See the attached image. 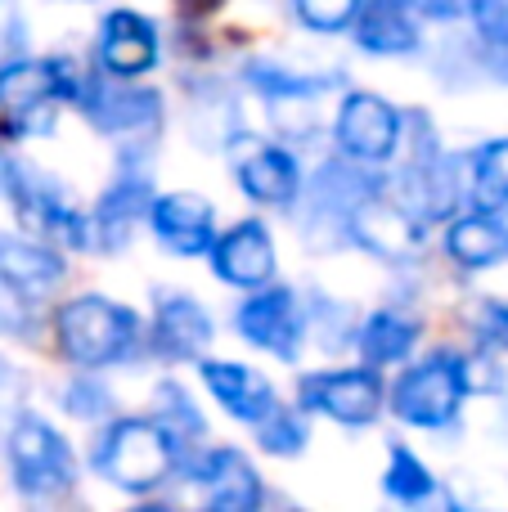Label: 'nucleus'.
<instances>
[{"label": "nucleus", "mask_w": 508, "mask_h": 512, "mask_svg": "<svg viewBox=\"0 0 508 512\" xmlns=\"http://www.w3.org/2000/svg\"><path fill=\"white\" fill-rule=\"evenodd\" d=\"M9 135H50L54 131V99H36L27 108H14L5 122Z\"/></svg>", "instance_id": "nucleus-31"}, {"label": "nucleus", "mask_w": 508, "mask_h": 512, "mask_svg": "<svg viewBox=\"0 0 508 512\" xmlns=\"http://www.w3.org/2000/svg\"><path fill=\"white\" fill-rule=\"evenodd\" d=\"M297 5V18L315 32H342V27L356 23V9L360 0H293Z\"/></svg>", "instance_id": "nucleus-28"}, {"label": "nucleus", "mask_w": 508, "mask_h": 512, "mask_svg": "<svg viewBox=\"0 0 508 512\" xmlns=\"http://www.w3.org/2000/svg\"><path fill=\"white\" fill-rule=\"evenodd\" d=\"M234 324H239L243 342H252L257 351L279 355V360H297V351H302L306 319H302L293 288H266V283L252 288V297L239 306Z\"/></svg>", "instance_id": "nucleus-8"}, {"label": "nucleus", "mask_w": 508, "mask_h": 512, "mask_svg": "<svg viewBox=\"0 0 508 512\" xmlns=\"http://www.w3.org/2000/svg\"><path fill=\"white\" fill-rule=\"evenodd\" d=\"M468 167H473V207H486V212L508 207V135L482 144Z\"/></svg>", "instance_id": "nucleus-23"}, {"label": "nucleus", "mask_w": 508, "mask_h": 512, "mask_svg": "<svg viewBox=\"0 0 508 512\" xmlns=\"http://www.w3.org/2000/svg\"><path fill=\"white\" fill-rule=\"evenodd\" d=\"M360 355H365V364H374V369H383V364H396L405 360V355L414 351V342H419V324L405 315H396V310H374V315L360 324Z\"/></svg>", "instance_id": "nucleus-21"}, {"label": "nucleus", "mask_w": 508, "mask_h": 512, "mask_svg": "<svg viewBox=\"0 0 508 512\" xmlns=\"http://www.w3.org/2000/svg\"><path fill=\"white\" fill-rule=\"evenodd\" d=\"M36 99H54V68L50 59H14L0 68V108H27Z\"/></svg>", "instance_id": "nucleus-24"}, {"label": "nucleus", "mask_w": 508, "mask_h": 512, "mask_svg": "<svg viewBox=\"0 0 508 512\" xmlns=\"http://www.w3.org/2000/svg\"><path fill=\"white\" fill-rule=\"evenodd\" d=\"M176 5H180V14L185 18H207V14H216L225 0H176Z\"/></svg>", "instance_id": "nucleus-36"}, {"label": "nucleus", "mask_w": 508, "mask_h": 512, "mask_svg": "<svg viewBox=\"0 0 508 512\" xmlns=\"http://www.w3.org/2000/svg\"><path fill=\"white\" fill-rule=\"evenodd\" d=\"M194 477L203 481L207 504L216 512H252L261 504V477L248 463V454L234 450V445H221L212 450L203 463L194 468Z\"/></svg>", "instance_id": "nucleus-16"}, {"label": "nucleus", "mask_w": 508, "mask_h": 512, "mask_svg": "<svg viewBox=\"0 0 508 512\" xmlns=\"http://www.w3.org/2000/svg\"><path fill=\"white\" fill-rule=\"evenodd\" d=\"M0 333L9 337H27L32 333V301H27V288L0 279Z\"/></svg>", "instance_id": "nucleus-30"}, {"label": "nucleus", "mask_w": 508, "mask_h": 512, "mask_svg": "<svg viewBox=\"0 0 508 512\" xmlns=\"http://www.w3.org/2000/svg\"><path fill=\"white\" fill-rule=\"evenodd\" d=\"M54 333H59V351L77 369H108V364L126 360L131 346L140 342V319L135 310L90 292V297L63 301L54 315Z\"/></svg>", "instance_id": "nucleus-2"}, {"label": "nucleus", "mask_w": 508, "mask_h": 512, "mask_svg": "<svg viewBox=\"0 0 508 512\" xmlns=\"http://www.w3.org/2000/svg\"><path fill=\"white\" fill-rule=\"evenodd\" d=\"M180 468V445L158 418H117L95 445V472L126 495H149Z\"/></svg>", "instance_id": "nucleus-1"}, {"label": "nucleus", "mask_w": 508, "mask_h": 512, "mask_svg": "<svg viewBox=\"0 0 508 512\" xmlns=\"http://www.w3.org/2000/svg\"><path fill=\"white\" fill-rule=\"evenodd\" d=\"M149 203H153V180L144 176V171H122V176L108 185V194L99 198L90 230H99L104 248H126L135 225L149 216Z\"/></svg>", "instance_id": "nucleus-19"}, {"label": "nucleus", "mask_w": 508, "mask_h": 512, "mask_svg": "<svg viewBox=\"0 0 508 512\" xmlns=\"http://www.w3.org/2000/svg\"><path fill=\"white\" fill-rule=\"evenodd\" d=\"M63 409H68L72 418H104L108 409H113V396H108L104 382L81 373V378L68 382V391H63Z\"/></svg>", "instance_id": "nucleus-29"}, {"label": "nucleus", "mask_w": 508, "mask_h": 512, "mask_svg": "<svg viewBox=\"0 0 508 512\" xmlns=\"http://www.w3.org/2000/svg\"><path fill=\"white\" fill-rule=\"evenodd\" d=\"M446 252L464 270H491V265L508 261V207L500 212L473 207L468 216H459L446 230Z\"/></svg>", "instance_id": "nucleus-17"}, {"label": "nucleus", "mask_w": 508, "mask_h": 512, "mask_svg": "<svg viewBox=\"0 0 508 512\" xmlns=\"http://www.w3.org/2000/svg\"><path fill=\"white\" fill-rule=\"evenodd\" d=\"M468 387H464V355L437 351L423 364L405 369L392 387V414L410 427H446L459 414Z\"/></svg>", "instance_id": "nucleus-4"}, {"label": "nucleus", "mask_w": 508, "mask_h": 512, "mask_svg": "<svg viewBox=\"0 0 508 512\" xmlns=\"http://www.w3.org/2000/svg\"><path fill=\"white\" fill-rule=\"evenodd\" d=\"M0 279L18 283V288L36 292L63 279V256L45 243L18 239V234H0Z\"/></svg>", "instance_id": "nucleus-20"}, {"label": "nucleus", "mask_w": 508, "mask_h": 512, "mask_svg": "<svg viewBox=\"0 0 508 512\" xmlns=\"http://www.w3.org/2000/svg\"><path fill=\"white\" fill-rule=\"evenodd\" d=\"M401 131H405V117L383 95H369V90H351L338 108V122H333L342 153L351 162H360V167L392 158L401 149Z\"/></svg>", "instance_id": "nucleus-6"}, {"label": "nucleus", "mask_w": 508, "mask_h": 512, "mask_svg": "<svg viewBox=\"0 0 508 512\" xmlns=\"http://www.w3.org/2000/svg\"><path fill=\"white\" fill-rule=\"evenodd\" d=\"M477 328H482V337H486L491 346L508 351V301H486V306H482V319H477Z\"/></svg>", "instance_id": "nucleus-34"}, {"label": "nucleus", "mask_w": 508, "mask_h": 512, "mask_svg": "<svg viewBox=\"0 0 508 512\" xmlns=\"http://www.w3.org/2000/svg\"><path fill=\"white\" fill-rule=\"evenodd\" d=\"M153 239L176 256H203L216 239V212L203 194H162L149 203Z\"/></svg>", "instance_id": "nucleus-11"}, {"label": "nucleus", "mask_w": 508, "mask_h": 512, "mask_svg": "<svg viewBox=\"0 0 508 512\" xmlns=\"http://www.w3.org/2000/svg\"><path fill=\"white\" fill-rule=\"evenodd\" d=\"M383 490H387V499H396V504H423V499H432L437 481H432V472L423 468L419 454L405 450V445H392V450H387Z\"/></svg>", "instance_id": "nucleus-25"}, {"label": "nucleus", "mask_w": 508, "mask_h": 512, "mask_svg": "<svg viewBox=\"0 0 508 512\" xmlns=\"http://www.w3.org/2000/svg\"><path fill=\"white\" fill-rule=\"evenodd\" d=\"M86 117L108 135H135V131H153L162 117V99L158 90H140V86H99L90 81L86 99H81Z\"/></svg>", "instance_id": "nucleus-15"}, {"label": "nucleus", "mask_w": 508, "mask_h": 512, "mask_svg": "<svg viewBox=\"0 0 508 512\" xmlns=\"http://www.w3.org/2000/svg\"><path fill=\"white\" fill-rule=\"evenodd\" d=\"M212 274L230 288H261L275 274V239L261 221H239L234 230H225L221 239H212Z\"/></svg>", "instance_id": "nucleus-10"}, {"label": "nucleus", "mask_w": 508, "mask_h": 512, "mask_svg": "<svg viewBox=\"0 0 508 512\" xmlns=\"http://www.w3.org/2000/svg\"><path fill=\"white\" fill-rule=\"evenodd\" d=\"M464 387L473 391V396H491V391H500L504 387V373H500V364L491 360V355H468L464 360Z\"/></svg>", "instance_id": "nucleus-32"}, {"label": "nucleus", "mask_w": 508, "mask_h": 512, "mask_svg": "<svg viewBox=\"0 0 508 512\" xmlns=\"http://www.w3.org/2000/svg\"><path fill=\"white\" fill-rule=\"evenodd\" d=\"M158 27L153 18L135 14V9H108L104 23H99V63H104L108 77L117 81H135L144 72L158 68Z\"/></svg>", "instance_id": "nucleus-9"}, {"label": "nucleus", "mask_w": 508, "mask_h": 512, "mask_svg": "<svg viewBox=\"0 0 508 512\" xmlns=\"http://www.w3.org/2000/svg\"><path fill=\"white\" fill-rule=\"evenodd\" d=\"M153 418H158L162 427H167L171 432V441H198V436L207 432V423H203V414H198V405L194 400H189V391L180 387V382H162L158 391H153Z\"/></svg>", "instance_id": "nucleus-26"}, {"label": "nucleus", "mask_w": 508, "mask_h": 512, "mask_svg": "<svg viewBox=\"0 0 508 512\" xmlns=\"http://www.w3.org/2000/svg\"><path fill=\"white\" fill-rule=\"evenodd\" d=\"M464 14L477 27L486 68L508 81V0H464Z\"/></svg>", "instance_id": "nucleus-22"}, {"label": "nucleus", "mask_w": 508, "mask_h": 512, "mask_svg": "<svg viewBox=\"0 0 508 512\" xmlns=\"http://www.w3.org/2000/svg\"><path fill=\"white\" fill-rule=\"evenodd\" d=\"M27 400V373L0 355V414H18Z\"/></svg>", "instance_id": "nucleus-33"}, {"label": "nucleus", "mask_w": 508, "mask_h": 512, "mask_svg": "<svg viewBox=\"0 0 508 512\" xmlns=\"http://www.w3.org/2000/svg\"><path fill=\"white\" fill-rule=\"evenodd\" d=\"M347 234L365 252L383 256V261H405V256L414 252V243H419L423 225L414 221L401 203H392V198H383V194H369L351 207Z\"/></svg>", "instance_id": "nucleus-12"}, {"label": "nucleus", "mask_w": 508, "mask_h": 512, "mask_svg": "<svg viewBox=\"0 0 508 512\" xmlns=\"http://www.w3.org/2000/svg\"><path fill=\"white\" fill-rule=\"evenodd\" d=\"M252 427H257V445L266 454H275V459H293V454L306 450L302 414H293V409H284V405H275L261 423H252Z\"/></svg>", "instance_id": "nucleus-27"}, {"label": "nucleus", "mask_w": 508, "mask_h": 512, "mask_svg": "<svg viewBox=\"0 0 508 512\" xmlns=\"http://www.w3.org/2000/svg\"><path fill=\"white\" fill-rule=\"evenodd\" d=\"M356 36L360 50L369 54H414L419 50V14L410 0H360Z\"/></svg>", "instance_id": "nucleus-18"}, {"label": "nucleus", "mask_w": 508, "mask_h": 512, "mask_svg": "<svg viewBox=\"0 0 508 512\" xmlns=\"http://www.w3.org/2000/svg\"><path fill=\"white\" fill-rule=\"evenodd\" d=\"M198 373H203L207 391L216 396V405L230 418H239V423H261V418L279 405L266 373L248 369V364H239V360H203Z\"/></svg>", "instance_id": "nucleus-14"}, {"label": "nucleus", "mask_w": 508, "mask_h": 512, "mask_svg": "<svg viewBox=\"0 0 508 512\" xmlns=\"http://www.w3.org/2000/svg\"><path fill=\"white\" fill-rule=\"evenodd\" d=\"M419 18H437V23H450V18L464 14V0H410Z\"/></svg>", "instance_id": "nucleus-35"}, {"label": "nucleus", "mask_w": 508, "mask_h": 512, "mask_svg": "<svg viewBox=\"0 0 508 512\" xmlns=\"http://www.w3.org/2000/svg\"><path fill=\"white\" fill-rule=\"evenodd\" d=\"M5 454H9V472H14L18 495L59 499L68 490H77V459H72L68 441L45 418L14 414L5 436Z\"/></svg>", "instance_id": "nucleus-3"}, {"label": "nucleus", "mask_w": 508, "mask_h": 512, "mask_svg": "<svg viewBox=\"0 0 508 512\" xmlns=\"http://www.w3.org/2000/svg\"><path fill=\"white\" fill-rule=\"evenodd\" d=\"M297 400H302V409L329 414L342 427H365L383 409V378H378L374 364L338 373H306L297 382Z\"/></svg>", "instance_id": "nucleus-5"}, {"label": "nucleus", "mask_w": 508, "mask_h": 512, "mask_svg": "<svg viewBox=\"0 0 508 512\" xmlns=\"http://www.w3.org/2000/svg\"><path fill=\"white\" fill-rule=\"evenodd\" d=\"M230 167L239 176V189L252 203L266 207H293L302 194V171L297 158L279 144H266L257 135H234L230 140Z\"/></svg>", "instance_id": "nucleus-7"}, {"label": "nucleus", "mask_w": 508, "mask_h": 512, "mask_svg": "<svg viewBox=\"0 0 508 512\" xmlns=\"http://www.w3.org/2000/svg\"><path fill=\"white\" fill-rule=\"evenodd\" d=\"M212 342V315L198 306L185 292H167L158 297L153 310V328H149V346L162 360H198Z\"/></svg>", "instance_id": "nucleus-13"}]
</instances>
